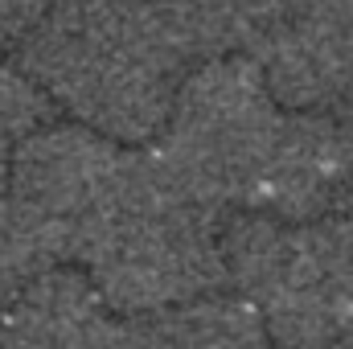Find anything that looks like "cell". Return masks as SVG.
<instances>
[{
	"mask_svg": "<svg viewBox=\"0 0 353 349\" xmlns=\"http://www.w3.org/2000/svg\"><path fill=\"white\" fill-rule=\"evenodd\" d=\"M17 66L115 144L165 136L193 70L165 0H50Z\"/></svg>",
	"mask_w": 353,
	"mask_h": 349,
	"instance_id": "1",
	"label": "cell"
},
{
	"mask_svg": "<svg viewBox=\"0 0 353 349\" xmlns=\"http://www.w3.org/2000/svg\"><path fill=\"white\" fill-rule=\"evenodd\" d=\"M70 259L119 317H169L210 300L226 279L218 214L193 201L152 148L128 152Z\"/></svg>",
	"mask_w": 353,
	"mask_h": 349,
	"instance_id": "2",
	"label": "cell"
},
{
	"mask_svg": "<svg viewBox=\"0 0 353 349\" xmlns=\"http://www.w3.org/2000/svg\"><path fill=\"white\" fill-rule=\"evenodd\" d=\"M222 259L239 300L263 317L279 349H325L353 321V230L341 214L234 218L222 226Z\"/></svg>",
	"mask_w": 353,
	"mask_h": 349,
	"instance_id": "3",
	"label": "cell"
},
{
	"mask_svg": "<svg viewBox=\"0 0 353 349\" xmlns=\"http://www.w3.org/2000/svg\"><path fill=\"white\" fill-rule=\"evenodd\" d=\"M279 128L283 111L259 62L218 58L185 74L173 119L152 152L193 201L222 214L226 206H255Z\"/></svg>",
	"mask_w": 353,
	"mask_h": 349,
	"instance_id": "4",
	"label": "cell"
},
{
	"mask_svg": "<svg viewBox=\"0 0 353 349\" xmlns=\"http://www.w3.org/2000/svg\"><path fill=\"white\" fill-rule=\"evenodd\" d=\"M123 161L128 152L115 140L83 123H46L37 136L21 144L8 177V197L37 214L54 230L62 255L70 259L83 230L107 206L123 173Z\"/></svg>",
	"mask_w": 353,
	"mask_h": 349,
	"instance_id": "5",
	"label": "cell"
},
{
	"mask_svg": "<svg viewBox=\"0 0 353 349\" xmlns=\"http://www.w3.org/2000/svg\"><path fill=\"white\" fill-rule=\"evenodd\" d=\"M152 317H119L87 271L54 267L0 312V349H152Z\"/></svg>",
	"mask_w": 353,
	"mask_h": 349,
	"instance_id": "6",
	"label": "cell"
},
{
	"mask_svg": "<svg viewBox=\"0 0 353 349\" xmlns=\"http://www.w3.org/2000/svg\"><path fill=\"white\" fill-rule=\"evenodd\" d=\"M353 193V152L333 115H283L255 210L279 222L333 218Z\"/></svg>",
	"mask_w": 353,
	"mask_h": 349,
	"instance_id": "7",
	"label": "cell"
},
{
	"mask_svg": "<svg viewBox=\"0 0 353 349\" xmlns=\"http://www.w3.org/2000/svg\"><path fill=\"white\" fill-rule=\"evenodd\" d=\"M193 66L255 58L292 21V0H165Z\"/></svg>",
	"mask_w": 353,
	"mask_h": 349,
	"instance_id": "8",
	"label": "cell"
},
{
	"mask_svg": "<svg viewBox=\"0 0 353 349\" xmlns=\"http://www.w3.org/2000/svg\"><path fill=\"white\" fill-rule=\"evenodd\" d=\"M66 259L54 230L17 197L0 193V312Z\"/></svg>",
	"mask_w": 353,
	"mask_h": 349,
	"instance_id": "9",
	"label": "cell"
},
{
	"mask_svg": "<svg viewBox=\"0 0 353 349\" xmlns=\"http://www.w3.org/2000/svg\"><path fill=\"white\" fill-rule=\"evenodd\" d=\"M169 349H279L247 300L210 296L165 317Z\"/></svg>",
	"mask_w": 353,
	"mask_h": 349,
	"instance_id": "10",
	"label": "cell"
},
{
	"mask_svg": "<svg viewBox=\"0 0 353 349\" xmlns=\"http://www.w3.org/2000/svg\"><path fill=\"white\" fill-rule=\"evenodd\" d=\"M50 123V94L17 62H0V193H8L12 161L29 136Z\"/></svg>",
	"mask_w": 353,
	"mask_h": 349,
	"instance_id": "11",
	"label": "cell"
},
{
	"mask_svg": "<svg viewBox=\"0 0 353 349\" xmlns=\"http://www.w3.org/2000/svg\"><path fill=\"white\" fill-rule=\"evenodd\" d=\"M50 0H0V50H21L25 37L41 25Z\"/></svg>",
	"mask_w": 353,
	"mask_h": 349,
	"instance_id": "12",
	"label": "cell"
},
{
	"mask_svg": "<svg viewBox=\"0 0 353 349\" xmlns=\"http://www.w3.org/2000/svg\"><path fill=\"white\" fill-rule=\"evenodd\" d=\"M333 119H337V128H341V136H345V144H350V152H353V99H345L333 111Z\"/></svg>",
	"mask_w": 353,
	"mask_h": 349,
	"instance_id": "13",
	"label": "cell"
}]
</instances>
